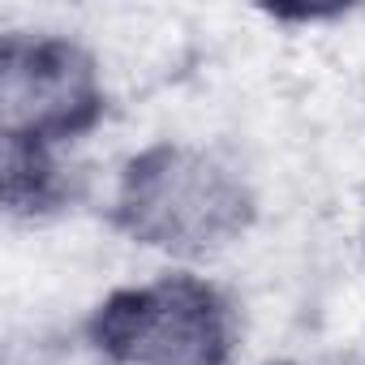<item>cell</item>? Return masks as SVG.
<instances>
[{
    "mask_svg": "<svg viewBox=\"0 0 365 365\" xmlns=\"http://www.w3.org/2000/svg\"><path fill=\"white\" fill-rule=\"evenodd\" d=\"M108 220L129 245L176 267H194L224 254L254 228L258 194L241 163L224 150L159 138L120 163Z\"/></svg>",
    "mask_w": 365,
    "mask_h": 365,
    "instance_id": "1",
    "label": "cell"
},
{
    "mask_svg": "<svg viewBox=\"0 0 365 365\" xmlns=\"http://www.w3.org/2000/svg\"><path fill=\"white\" fill-rule=\"evenodd\" d=\"M271 365H288V361H271Z\"/></svg>",
    "mask_w": 365,
    "mask_h": 365,
    "instance_id": "5",
    "label": "cell"
},
{
    "mask_svg": "<svg viewBox=\"0 0 365 365\" xmlns=\"http://www.w3.org/2000/svg\"><path fill=\"white\" fill-rule=\"evenodd\" d=\"M0 180H5V211L9 220H48L73 198V172L65 150L0 142Z\"/></svg>",
    "mask_w": 365,
    "mask_h": 365,
    "instance_id": "4",
    "label": "cell"
},
{
    "mask_svg": "<svg viewBox=\"0 0 365 365\" xmlns=\"http://www.w3.org/2000/svg\"><path fill=\"white\" fill-rule=\"evenodd\" d=\"M99 365H232L241 314L194 267H168L112 288L82 322Z\"/></svg>",
    "mask_w": 365,
    "mask_h": 365,
    "instance_id": "2",
    "label": "cell"
},
{
    "mask_svg": "<svg viewBox=\"0 0 365 365\" xmlns=\"http://www.w3.org/2000/svg\"><path fill=\"white\" fill-rule=\"evenodd\" d=\"M108 116L99 56L65 31H9L0 39V142L69 150Z\"/></svg>",
    "mask_w": 365,
    "mask_h": 365,
    "instance_id": "3",
    "label": "cell"
}]
</instances>
